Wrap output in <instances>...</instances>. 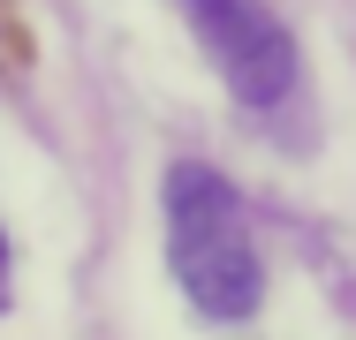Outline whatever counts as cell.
<instances>
[{"label":"cell","instance_id":"6da1fadb","mask_svg":"<svg viewBox=\"0 0 356 340\" xmlns=\"http://www.w3.org/2000/svg\"><path fill=\"white\" fill-rule=\"evenodd\" d=\"M167 265L205 318L258 310V250L243 227V197L197 159L167 167Z\"/></svg>","mask_w":356,"mask_h":340},{"label":"cell","instance_id":"7a4b0ae2","mask_svg":"<svg viewBox=\"0 0 356 340\" xmlns=\"http://www.w3.org/2000/svg\"><path fill=\"white\" fill-rule=\"evenodd\" d=\"M205 53H213L220 83L243 99V106H273L296 83V38L281 31V15L266 0H182Z\"/></svg>","mask_w":356,"mask_h":340},{"label":"cell","instance_id":"3957f363","mask_svg":"<svg viewBox=\"0 0 356 340\" xmlns=\"http://www.w3.org/2000/svg\"><path fill=\"white\" fill-rule=\"evenodd\" d=\"M0 303H8V235H0Z\"/></svg>","mask_w":356,"mask_h":340}]
</instances>
